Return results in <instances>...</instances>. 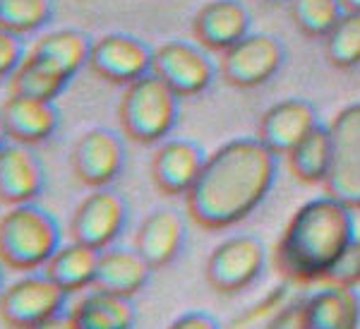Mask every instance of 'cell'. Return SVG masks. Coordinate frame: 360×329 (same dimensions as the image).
Wrapping results in <instances>:
<instances>
[{
  "label": "cell",
  "mask_w": 360,
  "mask_h": 329,
  "mask_svg": "<svg viewBox=\"0 0 360 329\" xmlns=\"http://www.w3.org/2000/svg\"><path fill=\"white\" fill-rule=\"evenodd\" d=\"M288 169L303 186H324L332 164V140L327 125H317L310 135L288 154Z\"/></svg>",
  "instance_id": "obj_24"
},
{
  "label": "cell",
  "mask_w": 360,
  "mask_h": 329,
  "mask_svg": "<svg viewBox=\"0 0 360 329\" xmlns=\"http://www.w3.org/2000/svg\"><path fill=\"white\" fill-rule=\"evenodd\" d=\"M264 329H305L303 325V298H291L276 315L266 320Z\"/></svg>",
  "instance_id": "obj_31"
},
{
  "label": "cell",
  "mask_w": 360,
  "mask_h": 329,
  "mask_svg": "<svg viewBox=\"0 0 360 329\" xmlns=\"http://www.w3.org/2000/svg\"><path fill=\"white\" fill-rule=\"evenodd\" d=\"M70 293L41 274L15 281L0 296V320L10 329H32L60 315Z\"/></svg>",
  "instance_id": "obj_7"
},
{
  "label": "cell",
  "mask_w": 360,
  "mask_h": 329,
  "mask_svg": "<svg viewBox=\"0 0 360 329\" xmlns=\"http://www.w3.org/2000/svg\"><path fill=\"white\" fill-rule=\"evenodd\" d=\"M70 315L77 329H132L137 320L132 298L103 291H94L82 298Z\"/></svg>",
  "instance_id": "obj_23"
},
{
  "label": "cell",
  "mask_w": 360,
  "mask_h": 329,
  "mask_svg": "<svg viewBox=\"0 0 360 329\" xmlns=\"http://www.w3.org/2000/svg\"><path fill=\"white\" fill-rule=\"evenodd\" d=\"M360 284V238L346 250V255L336 262L332 274L327 276L324 286H341L356 288Z\"/></svg>",
  "instance_id": "obj_29"
},
{
  "label": "cell",
  "mask_w": 360,
  "mask_h": 329,
  "mask_svg": "<svg viewBox=\"0 0 360 329\" xmlns=\"http://www.w3.org/2000/svg\"><path fill=\"white\" fill-rule=\"evenodd\" d=\"M32 329H77V327H75L72 315L60 313V315L51 317V320H46V322H41V325H37V327H32Z\"/></svg>",
  "instance_id": "obj_33"
},
{
  "label": "cell",
  "mask_w": 360,
  "mask_h": 329,
  "mask_svg": "<svg viewBox=\"0 0 360 329\" xmlns=\"http://www.w3.org/2000/svg\"><path fill=\"white\" fill-rule=\"evenodd\" d=\"M98 257H101V250H94V247L72 240V243L58 247L44 269L46 276L51 281H56L65 293H77L94 284Z\"/></svg>",
  "instance_id": "obj_22"
},
{
  "label": "cell",
  "mask_w": 360,
  "mask_h": 329,
  "mask_svg": "<svg viewBox=\"0 0 360 329\" xmlns=\"http://www.w3.org/2000/svg\"><path fill=\"white\" fill-rule=\"evenodd\" d=\"M283 65V46L271 34H248L219 56V72L236 89H252L269 82Z\"/></svg>",
  "instance_id": "obj_8"
},
{
  "label": "cell",
  "mask_w": 360,
  "mask_h": 329,
  "mask_svg": "<svg viewBox=\"0 0 360 329\" xmlns=\"http://www.w3.org/2000/svg\"><path fill=\"white\" fill-rule=\"evenodd\" d=\"M168 329H221V325H219V320L214 315L195 310V313L180 315L176 322H171Z\"/></svg>",
  "instance_id": "obj_32"
},
{
  "label": "cell",
  "mask_w": 360,
  "mask_h": 329,
  "mask_svg": "<svg viewBox=\"0 0 360 329\" xmlns=\"http://www.w3.org/2000/svg\"><path fill=\"white\" fill-rule=\"evenodd\" d=\"M319 125L317 111L305 99H283L269 106L259 118L257 140L269 149L274 157H288Z\"/></svg>",
  "instance_id": "obj_13"
},
{
  "label": "cell",
  "mask_w": 360,
  "mask_h": 329,
  "mask_svg": "<svg viewBox=\"0 0 360 329\" xmlns=\"http://www.w3.org/2000/svg\"><path fill=\"white\" fill-rule=\"evenodd\" d=\"M44 164L32 147L5 144L0 149V202L10 207L29 205L44 193Z\"/></svg>",
  "instance_id": "obj_18"
},
{
  "label": "cell",
  "mask_w": 360,
  "mask_h": 329,
  "mask_svg": "<svg viewBox=\"0 0 360 329\" xmlns=\"http://www.w3.org/2000/svg\"><path fill=\"white\" fill-rule=\"evenodd\" d=\"M53 17V0H0V29L27 37L39 32Z\"/></svg>",
  "instance_id": "obj_28"
},
{
  "label": "cell",
  "mask_w": 360,
  "mask_h": 329,
  "mask_svg": "<svg viewBox=\"0 0 360 329\" xmlns=\"http://www.w3.org/2000/svg\"><path fill=\"white\" fill-rule=\"evenodd\" d=\"M70 75L58 63L41 53L29 51L20 67L10 77V94L32 96L41 101H56L70 84Z\"/></svg>",
  "instance_id": "obj_21"
},
{
  "label": "cell",
  "mask_w": 360,
  "mask_h": 329,
  "mask_svg": "<svg viewBox=\"0 0 360 329\" xmlns=\"http://www.w3.org/2000/svg\"><path fill=\"white\" fill-rule=\"evenodd\" d=\"M344 13H358L360 15V0H339Z\"/></svg>",
  "instance_id": "obj_34"
},
{
  "label": "cell",
  "mask_w": 360,
  "mask_h": 329,
  "mask_svg": "<svg viewBox=\"0 0 360 329\" xmlns=\"http://www.w3.org/2000/svg\"><path fill=\"white\" fill-rule=\"evenodd\" d=\"M152 56L154 51L142 39L130 34H106L91 44L86 67L103 82L127 86L152 72Z\"/></svg>",
  "instance_id": "obj_11"
},
{
  "label": "cell",
  "mask_w": 360,
  "mask_h": 329,
  "mask_svg": "<svg viewBox=\"0 0 360 329\" xmlns=\"http://www.w3.org/2000/svg\"><path fill=\"white\" fill-rule=\"evenodd\" d=\"M0 118H3L8 140L25 147H37L53 137L60 123V111L56 108V101L10 94L0 106Z\"/></svg>",
  "instance_id": "obj_16"
},
{
  "label": "cell",
  "mask_w": 360,
  "mask_h": 329,
  "mask_svg": "<svg viewBox=\"0 0 360 329\" xmlns=\"http://www.w3.org/2000/svg\"><path fill=\"white\" fill-rule=\"evenodd\" d=\"M266 262V247L255 236H233L219 243L205 264V279L212 291L236 296L259 279Z\"/></svg>",
  "instance_id": "obj_6"
},
{
  "label": "cell",
  "mask_w": 360,
  "mask_h": 329,
  "mask_svg": "<svg viewBox=\"0 0 360 329\" xmlns=\"http://www.w3.org/2000/svg\"><path fill=\"white\" fill-rule=\"evenodd\" d=\"M358 240L356 217L344 202L322 195L295 209L274 245V269L288 284H324Z\"/></svg>",
  "instance_id": "obj_2"
},
{
  "label": "cell",
  "mask_w": 360,
  "mask_h": 329,
  "mask_svg": "<svg viewBox=\"0 0 360 329\" xmlns=\"http://www.w3.org/2000/svg\"><path fill=\"white\" fill-rule=\"evenodd\" d=\"M305 329H358L360 293L356 288L324 286L303 298Z\"/></svg>",
  "instance_id": "obj_20"
},
{
  "label": "cell",
  "mask_w": 360,
  "mask_h": 329,
  "mask_svg": "<svg viewBox=\"0 0 360 329\" xmlns=\"http://www.w3.org/2000/svg\"><path fill=\"white\" fill-rule=\"evenodd\" d=\"M332 140V164L324 195L360 209V101L348 103L327 125Z\"/></svg>",
  "instance_id": "obj_5"
},
{
  "label": "cell",
  "mask_w": 360,
  "mask_h": 329,
  "mask_svg": "<svg viewBox=\"0 0 360 329\" xmlns=\"http://www.w3.org/2000/svg\"><path fill=\"white\" fill-rule=\"evenodd\" d=\"M72 173L82 186L98 190L108 188L123 173L125 144L118 132L106 128L86 130L72 147Z\"/></svg>",
  "instance_id": "obj_12"
},
{
  "label": "cell",
  "mask_w": 360,
  "mask_h": 329,
  "mask_svg": "<svg viewBox=\"0 0 360 329\" xmlns=\"http://www.w3.org/2000/svg\"><path fill=\"white\" fill-rule=\"evenodd\" d=\"M288 15L298 32L310 39H324L344 17L339 0H291Z\"/></svg>",
  "instance_id": "obj_26"
},
{
  "label": "cell",
  "mask_w": 360,
  "mask_h": 329,
  "mask_svg": "<svg viewBox=\"0 0 360 329\" xmlns=\"http://www.w3.org/2000/svg\"><path fill=\"white\" fill-rule=\"evenodd\" d=\"M207 154L193 140H168L152 157V181L156 190L166 198L188 195L195 186Z\"/></svg>",
  "instance_id": "obj_15"
},
{
  "label": "cell",
  "mask_w": 360,
  "mask_h": 329,
  "mask_svg": "<svg viewBox=\"0 0 360 329\" xmlns=\"http://www.w3.org/2000/svg\"><path fill=\"white\" fill-rule=\"evenodd\" d=\"M8 144V132H5V125H3V118H0V149Z\"/></svg>",
  "instance_id": "obj_35"
},
{
  "label": "cell",
  "mask_w": 360,
  "mask_h": 329,
  "mask_svg": "<svg viewBox=\"0 0 360 329\" xmlns=\"http://www.w3.org/2000/svg\"><path fill=\"white\" fill-rule=\"evenodd\" d=\"M0 281H3V264H0Z\"/></svg>",
  "instance_id": "obj_36"
},
{
  "label": "cell",
  "mask_w": 360,
  "mask_h": 329,
  "mask_svg": "<svg viewBox=\"0 0 360 329\" xmlns=\"http://www.w3.org/2000/svg\"><path fill=\"white\" fill-rule=\"evenodd\" d=\"M60 247V224L53 214L29 205H17L0 217V264L13 272L46 267Z\"/></svg>",
  "instance_id": "obj_3"
},
{
  "label": "cell",
  "mask_w": 360,
  "mask_h": 329,
  "mask_svg": "<svg viewBox=\"0 0 360 329\" xmlns=\"http://www.w3.org/2000/svg\"><path fill=\"white\" fill-rule=\"evenodd\" d=\"M250 34V13L238 0H209L193 17V37L207 53L229 51Z\"/></svg>",
  "instance_id": "obj_14"
},
{
  "label": "cell",
  "mask_w": 360,
  "mask_h": 329,
  "mask_svg": "<svg viewBox=\"0 0 360 329\" xmlns=\"http://www.w3.org/2000/svg\"><path fill=\"white\" fill-rule=\"evenodd\" d=\"M324 53L336 70H351L360 65V15L344 13L332 32L324 37Z\"/></svg>",
  "instance_id": "obj_27"
},
{
  "label": "cell",
  "mask_w": 360,
  "mask_h": 329,
  "mask_svg": "<svg viewBox=\"0 0 360 329\" xmlns=\"http://www.w3.org/2000/svg\"><path fill=\"white\" fill-rule=\"evenodd\" d=\"M185 245V219L173 207H159L142 219L135 233V250L154 269L173 262Z\"/></svg>",
  "instance_id": "obj_17"
},
{
  "label": "cell",
  "mask_w": 360,
  "mask_h": 329,
  "mask_svg": "<svg viewBox=\"0 0 360 329\" xmlns=\"http://www.w3.org/2000/svg\"><path fill=\"white\" fill-rule=\"evenodd\" d=\"M152 75L183 96H197L217 77V65L200 44L166 41L154 49Z\"/></svg>",
  "instance_id": "obj_10"
},
{
  "label": "cell",
  "mask_w": 360,
  "mask_h": 329,
  "mask_svg": "<svg viewBox=\"0 0 360 329\" xmlns=\"http://www.w3.org/2000/svg\"><path fill=\"white\" fill-rule=\"evenodd\" d=\"M152 272L154 269L149 267L147 259L139 255L135 247L132 250H127V247H106V250H101V257H98L91 288L113 293V296L132 298L147 286Z\"/></svg>",
  "instance_id": "obj_19"
},
{
  "label": "cell",
  "mask_w": 360,
  "mask_h": 329,
  "mask_svg": "<svg viewBox=\"0 0 360 329\" xmlns=\"http://www.w3.org/2000/svg\"><path fill=\"white\" fill-rule=\"evenodd\" d=\"M91 44L94 41L89 39V34L79 32V29H58V32L44 34V37L34 44L32 51L51 58V60L58 63L70 77H75V75L89 63Z\"/></svg>",
  "instance_id": "obj_25"
},
{
  "label": "cell",
  "mask_w": 360,
  "mask_h": 329,
  "mask_svg": "<svg viewBox=\"0 0 360 329\" xmlns=\"http://www.w3.org/2000/svg\"><path fill=\"white\" fill-rule=\"evenodd\" d=\"M180 96L156 75H144L127 84L118 101V123L135 144H159L178 123Z\"/></svg>",
  "instance_id": "obj_4"
},
{
  "label": "cell",
  "mask_w": 360,
  "mask_h": 329,
  "mask_svg": "<svg viewBox=\"0 0 360 329\" xmlns=\"http://www.w3.org/2000/svg\"><path fill=\"white\" fill-rule=\"evenodd\" d=\"M276 159L257 137H238L212 152L185 195V209L200 228L224 231L248 219L276 181Z\"/></svg>",
  "instance_id": "obj_1"
},
{
  "label": "cell",
  "mask_w": 360,
  "mask_h": 329,
  "mask_svg": "<svg viewBox=\"0 0 360 329\" xmlns=\"http://www.w3.org/2000/svg\"><path fill=\"white\" fill-rule=\"evenodd\" d=\"M25 44L22 37L0 29V79L13 77V72L20 67V63L25 60Z\"/></svg>",
  "instance_id": "obj_30"
},
{
  "label": "cell",
  "mask_w": 360,
  "mask_h": 329,
  "mask_svg": "<svg viewBox=\"0 0 360 329\" xmlns=\"http://www.w3.org/2000/svg\"><path fill=\"white\" fill-rule=\"evenodd\" d=\"M127 214L130 209L123 195L111 188H98L86 195L72 212L70 238L94 250H106L125 231Z\"/></svg>",
  "instance_id": "obj_9"
}]
</instances>
